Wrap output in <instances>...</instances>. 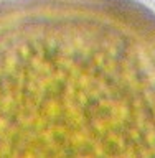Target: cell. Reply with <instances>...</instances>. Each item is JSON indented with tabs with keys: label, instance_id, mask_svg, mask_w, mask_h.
Instances as JSON below:
<instances>
[{
	"label": "cell",
	"instance_id": "cell-1",
	"mask_svg": "<svg viewBox=\"0 0 155 158\" xmlns=\"http://www.w3.org/2000/svg\"><path fill=\"white\" fill-rule=\"evenodd\" d=\"M0 158H155L153 10L0 0Z\"/></svg>",
	"mask_w": 155,
	"mask_h": 158
}]
</instances>
